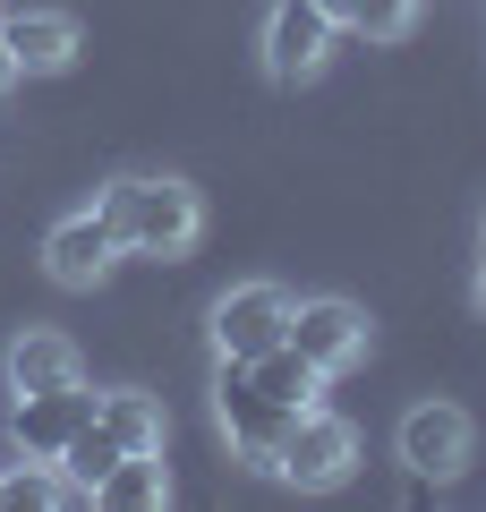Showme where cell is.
Returning <instances> with one entry per match:
<instances>
[{
	"mask_svg": "<svg viewBox=\"0 0 486 512\" xmlns=\"http://www.w3.org/2000/svg\"><path fill=\"white\" fill-rule=\"evenodd\" d=\"M333 35H342V26L324 18L316 0H282V9H273V26H265V69L282 77V86H299V77H316V69H324Z\"/></svg>",
	"mask_w": 486,
	"mask_h": 512,
	"instance_id": "cell-8",
	"label": "cell"
},
{
	"mask_svg": "<svg viewBox=\"0 0 486 512\" xmlns=\"http://www.w3.org/2000/svg\"><path fill=\"white\" fill-rule=\"evenodd\" d=\"M43 265H52L60 291H94V282L120 265V231H111L103 214H69L52 239H43Z\"/></svg>",
	"mask_w": 486,
	"mask_h": 512,
	"instance_id": "cell-9",
	"label": "cell"
},
{
	"mask_svg": "<svg viewBox=\"0 0 486 512\" xmlns=\"http://www.w3.org/2000/svg\"><path fill=\"white\" fill-rule=\"evenodd\" d=\"M94 214L120 231V248H137V256H180L188 239L205 231V205H197V188L188 180H171V171H128V180H111L103 197H94Z\"/></svg>",
	"mask_w": 486,
	"mask_h": 512,
	"instance_id": "cell-1",
	"label": "cell"
},
{
	"mask_svg": "<svg viewBox=\"0 0 486 512\" xmlns=\"http://www.w3.org/2000/svg\"><path fill=\"white\" fill-rule=\"evenodd\" d=\"M273 342H290V291L273 282H239L214 299V350L222 359H265Z\"/></svg>",
	"mask_w": 486,
	"mask_h": 512,
	"instance_id": "cell-4",
	"label": "cell"
},
{
	"mask_svg": "<svg viewBox=\"0 0 486 512\" xmlns=\"http://www.w3.org/2000/svg\"><path fill=\"white\" fill-rule=\"evenodd\" d=\"M469 453H478V427H469L461 402H418L410 419H401V461H410L418 478H435V487L461 478Z\"/></svg>",
	"mask_w": 486,
	"mask_h": 512,
	"instance_id": "cell-5",
	"label": "cell"
},
{
	"mask_svg": "<svg viewBox=\"0 0 486 512\" xmlns=\"http://www.w3.org/2000/svg\"><path fill=\"white\" fill-rule=\"evenodd\" d=\"M410 18H418V0H359V9H350V35L401 43V35H410Z\"/></svg>",
	"mask_w": 486,
	"mask_h": 512,
	"instance_id": "cell-17",
	"label": "cell"
},
{
	"mask_svg": "<svg viewBox=\"0 0 486 512\" xmlns=\"http://www.w3.org/2000/svg\"><path fill=\"white\" fill-rule=\"evenodd\" d=\"M60 504H86L77 478L60 470V461H35V453H26L18 470H0V512H60Z\"/></svg>",
	"mask_w": 486,
	"mask_h": 512,
	"instance_id": "cell-12",
	"label": "cell"
},
{
	"mask_svg": "<svg viewBox=\"0 0 486 512\" xmlns=\"http://www.w3.org/2000/svg\"><path fill=\"white\" fill-rule=\"evenodd\" d=\"M214 419H222V436L239 444V461H256V470H273V444H282L290 410L256 393L248 359H222V367H214Z\"/></svg>",
	"mask_w": 486,
	"mask_h": 512,
	"instance_id": "cell-3",
	"label": "cell"
},
{
	"mask_svg": "<svg viewBox=\"0 0 486 512\" xmlns=\"http://www.w3.org/2000/svg\"><path fill=\"white\" fill-rule=\"evenodd\" d=\"M316 9H324L333 26H350V9H359V0H316Z\"/></svg>",
	"mask_w": 486,
	"mask_h": 512,
	"instance_id": "cell-19",
	"label": "cell"
},
{
	"mask_svg": "<svg viewBox=\"0 0 486 512\" xmlns=\"http://www.w3.org/2000/svg\"><path fill=\"white\" fill-rule=\"evenodd\" d=\"M248 376H256V393L282 402V410H307V402L324 393V367L307 359V350H290V342H273L265 359H248Z\"/></svg>",
	"mask_w": 486,
	"mask_h": 512,
	"instance_id": "cell-13",
	"label": "cell"
},
{
	"mask_svg": "<svg viewBox=\"0 0 486 512\" xmlns=\"http://www.w3.org/2000/svg\"><path fill=\"white\" fill-rule=\"evenodd\" d=\"M94 427H103L111 444H120V453H162V402L154 393H103V402H94Z\"/></svg>",
	"mask_w": 486,
	"mask_h": 512,
	"instance_id": "cell-14",
	"label": "cell"
},
{
	"mask_svg": "<svg viewBox=\"0 0 486 512\" xmlns=\"http://www.w3.org/2000/svg\"><path fill=\"white\" fill-rule=\"evenodd\" d=\"M359 470V436H350V419H333L324 402L290 410L282 444H273V478H290V487H342V478Z\"/></svg>",
	"mask_w": 486,
	"mask_h": 512,
	"instance_id": "cell-2",
	"label": "cell"
},
{
	"mask_svg": "<svg viewBox=\"0 0 486 512\" xmlns=\"http://www.w3.org/2000/svg\"><path fill=\"white\" fill-rule=\"evenodd\" d=\"M290 350H307L324 376H342L350 359H367V316L350 299H299L290 308Z\"/></svg>",
	"mask_w": 486,
	"mask_h": 512,
	"instance_id": "cell-7",
	"label": "cell"
},
{
	"mask_svg": "<svg viewBox=\"0 0 486 512\" xmlns=\"http://www.w3.org/2000/svg\"><path fill=\"white\" fill-rule=\"evenodd\" d=\"M162 495H171V478H162V453H120L103 478H94V504H111V512H154Z\"/></svg>",
	"mask_w": 486,
	"mask_h": 512,
	"instance_id": "cell-15",
	"label": "cell"
},
{
	"mask_svg": "<svg viewBox=\"0 0 486 512\" xmlns=\"http://www.w3.org/2000/svg\"><path fill=\"white\" fill-rule=\"evenodd\" d=\"M18 461H26V444H18V419H9L0 427V470H18Z\"/></svg>",
	"mask_w": 486,
	"mask_h": 512,
	"instance_id": "cell-18",
	"label": "cell"
},
{
	"mask_svg": "<svg viewBox=\"0 0 486 512\" xmlns=\"http://www.w3.org/2000/svg\"><path fill=\"white\" fill-rule=\"evenodd\" d=\"M469 299H478V316H486V265H478V282H469Z\"/></svg>",
	"mask_w": 486,
	"mask_h": 512,
	"instance_id": "cell-20",
	"label": "cell"
},
{
	"mask_svg": "<svg viewBox=\"0 0 486 512\" xmlns=\"http://www.w3.org/2000/svg\"><path fill=\"white\" fill-rule=\"evenodd\" d=\"M9 77H18V69H9V52H0V94H9Z\"/></svg>",
	"mask_w": 486,
	"mask_h": 512,
	"instance_id": "cell-21",
	"label": "cell"
},
{
	"mask_svg": "<svg viewBox=\"0 0 486 512\" xmlns=\"http://www.w3.org/2000/svg\"><path fill=\"white\" fill-rule=\"evenodd\" d=\"M94 402H103V393H86V376L52 384V393H18V410H9V419H18V444L35 461H60L77 427H94Z\"/></svg>",
	"mask_w": 486,
	"mask_h": 512,
	"instance_id": "cell-6",
	"label": "cell"
},
{
	"mask_svg": "<svg viewBox=\"0 0 486 512\" xmlns=\"http://www.w3.org/2000/svg\"><path fill=\"white\" fill-rule=\"evenodd\" d=\"M0 52L18 77H60L77 60V18L60 9H18V18H0Z\"/></svg>",
	"mask_w": 486,
	"mask_h": 512,
	"instance_id": "cell-10",
	"label": "cell"
},
{
	"mask_svg": "<svg viewBox=\"0 0 486 512\" xmlns=\"http://www.w3.org/2000/svg\"><path fill=\"white\" fill-rule=\"evenodd\" d=\"M0 367H9V393H52V384H77V376H86L77 342H69V333H52V325H26Z\"/></svg>",
	"mask_w": 486,
	"mask_h": 512,
	"instance_id": "cell-11",
	"label": "cell"
},
{
	"mask_svg": "<svg viewBox=\"0 0 486 512\" xmlns=\"http://www.w3.org/2000/svg\"><path fill=\"white\" fill-rule=\"evenodd\" d=\"M111 461H120V444H111L103 427H77V436H69V453H60V470L77 478V495H94V478H103Z\"/></svg>",
	"mask_w": 486,
	"mask_h": 512,
	"instance_id": "cell-16",
	"label": "cell"
}]
</instances>
